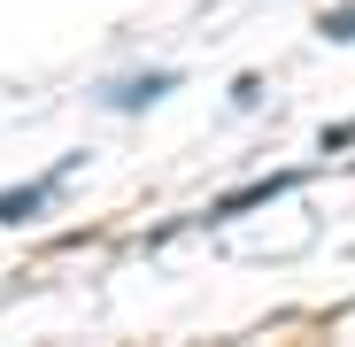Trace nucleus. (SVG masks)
I'll list each match as a JSON object with an SVG mask.
<instances>
[{"label": "nucleus", "mask_w": 355, "mask_h": 347, "mask_svg": "<svg viewBox=\"0 0 355 347\" xmlns=\"http://www.w3.org/2000/svg\"><path fill=\"white\" fill-rule=\"evenodd\" d=\"M162 93H178V70H147V78H124V85H108L101 100H108V108H124V116H132V108H155Z\"/></svg>", "instance_id": "3"}, {"label": "nucleus", "mask_w": 355, "mask_h": 347, "mask_svg": "<svg viewBox=\"0 0 355 347\" xmlns=\"http://www.w3.org/2000/svg\"><path fill=\"white\" fill-rule=\"evenodd\" d=\"M340 147H355V124H324V154H340Z\"/></svg>", "instance_id": "5"}, {"label": "nucleus", "mask_w": 355, "mask_h": 347, "mask_svg": "<svg viewBox=\"0 0 355 347\" xmlns=\"http://www.w3.org/2000/svg\"><path fill=\"white\" fill-rule=\"evenodd\" d=\"M78 170V154H62V170H54V178H39V186H24V193H0V224H31L54 193H62V178Z\"/></svg>", "instance_id": "2"}, {"label": "nucleus", "mask_w": 355, "mask_h": 347, "mask_svg": "<svg viewBox=\"0 0 355 347\" xmlns=\"http://www.w3.org/2000/svg\"><path fill=\"white\" fill-rule=\"evenodd\" d=\"M317 31H324V39H340V46H347V39H355V8H324V24H317Z\"/></svg>", "instance_id": "4"}, {"label": "nucleus", "mask_w": 355, "mask_h": 347, "mask_svg": "<svg viewBox=\"0 0 355 347\" xmlns=\"http://www.w3.org/2000/svg\"><path fill=\"white\" fill-rule=\"evenodd\" d=\"M293 186H302V170H270V178H255V186H232L209 216L232 224V216H248V208H263V201H278V193H293Z\"/></svg>", "instance_id": "1"}]
</instances>
